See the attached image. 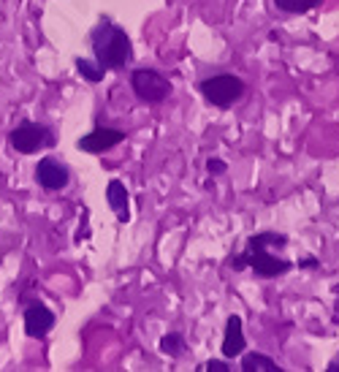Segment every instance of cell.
Instances as JSON below:
<instances>
[{"label":"cell","mask_w":339,"mask_h":372,"mask_svg":"<svg viewBox=\"0 0 339 372\" xmlns=\"http://www.w3.org/2000/svg\"><path fill=\"white\" fill-rule=\"evenodd\" d=\"M266 245H288V236L285 234H277V231H263V234H255V236H250L247 239V250L242 256H236L231 261L233 269H245L250 266L258 278H279V275H285L288 269H291V261H285V258H277V256H272Z\"/></svg>","instance_id":"6da1fadb"},{"label":"cell","mask_w":339,"mask_h":372,"mask_svg":"<svg viewBox=\"0 0 339 372\" xmlns=\"http://www.w3.org/2000/svg\"><path fill=\"white\" fill-rule=\"evenodd\" d=\"M90 44H93L95 52V62L104 71H120V68H125L128 62L133 60V44H130L128 33L120 25L109 22V19H104L93 31Z\"/></svg>","instance_id":"7a4b0ae2"},{"label":"cell","mask_w":339,"mask_h":372,"mask_svg":"<svg viewBox=\"0 0 339 372\" xmlns=\"http://www.w3.org/2000/svg\"><path fill=\"white\" fill-rule=\"evenodd\" d=\"M9 144H11V150L22 153V155H35V153H41V150L55 147L57 139H55V131H52L49 125L22 123L9 133Z\"/></svg>","instance_id":"3957f363"},{"label":"cell","mask_w":339,"mask_h":372,"mask_svg":"<svg viewBox=\"0 0 339 372\" xmlns=\"http://www.w3.org/2000/svg\"><path fill=\"white\" fill-rule=\"evenodd\" d=\"M199 90L209 104L228 109L245 95V82L239 77H233V74H215V77L204 79L199 84Z\"/></svg>","instance_id":"277c9868"},{"label":"cell","mask_w":339,"mask_h":372,"mask_svg":"<svg viewBox=\"0 0 339 372\" xmlns=\"http://www.w3.org/2000/svg\"><path fill=\"white\" fill-rule=\"evenodd\" d=\"M130 87L144 104H160L171 95V82L155 68H136L130 74Z\"/></svg>","instance_id":"5b68a950"},{"label":"cell","mask_w":339,"mask_h":372,"mask_svg":"<svg viewBox=\"0 0 339 372\" xmlns=\"http://www.w3.org/2000/svg\"><path fill=\"white\" fill-rule=\"evenodd\" d=\"M35 180H38V185L44 187V190L55 193V190H62V187L71 182V171L57 158H44L35 166Z\"/></svg>","instance_id":"8992f818"},{"label":"cell","mask_w":339,"mask_h":372,"mask_svg":"<svg viewBox=\"0 0 339 372\" xmlns=\"http://www.w3.org/2000/svg\"><path fill=\"white\" fill-rule=\"evenodd\" d=\"M57 321V315L49 310L44 302H30L25 307V332L33 340H41L52 332V326Z\"/></svg>","instance_id":"52a82bcc"},{"label":"cell","mask_w":339,"mask_h":372,"mask_svg":"<svg viewBox=\"0 0 339 372\" xmlns=\"http://www.w3.org/2000/svg\"><path fill=\"white\" fill-rule=\"evenodd\" d=\"M123 139H125V133L123 131H117V128H95L93 133H87V136H82V139L77 141V147L82 153L101 155V153H109L111 147H117Z\"/></svg>","instance_id":"ba28073f"},{"label":"cell","mask_w":339,"mask_h":372,"mask_svg":"<svg viewBox=\"0 0 339 372\" xmlns=\"http://www.w3.org/2000/svg\"><path fill=\"white\" fill-rule=\"evenodd\" d=\"M245 332H242V318L239 315H231L228 324H226V340H223V356H239L245 351Z\"/></svg>","instance_id":"9c48e42d"},{"label":"cell","mask_w":339,"mask_h":372,"mask_svg":"<svg viewBox=\"0 0 339 372\" xmlns=\"http://www.w3.org/2000/svg\"><path fill=\"white\" fill-rule=\"evenodd\" d=\"M106 202L111 207V212L117 215V220L128 223L130 220V209H128V190L120 180H111L106 185Z\"/></svg>","instance_id":"30bf717a"},{"label":"cell","mask_w":339,"mask_h":372,"mask_svg":"<svg viewBox=\"0 0 339 372\" xmlns=\"http://www.w3.org/2000/svg\"><path fill=\"white\" fill-rule=\"evenodd\" d=\"M242 370L245 372H277V361H272L269 356H263V354H247L242 356Z\"/></svg>","instance_id":"8fae6325"},{"label":"cell","mask_w":339,"mask_h":372,"mask_svg":"<svg viewBox=\"0 0 339 372\" xmlns=\"http://www.w3.org/2000/svg\"><path fill=\"white\" fill-rule=\"evenodd\" d=\"M321 3L323 0H274V6L285 14H307L312 9H318Z\"/></svg>","instance_id":"7c38bea8"},{"label":"cell","mask_w":339,"mask_h":372,"mask_svg":"<svg viewBox=\"0 0 339 372\" xmlns=\"http://www.w3.org/2000/svg\"><path fill=\"white\" fill-rule=\"evenodd\" d=\"M77 71L82 74V79H87L90 84L104 82V68H101L98 62H90V60H84V58H79V60H77Z\"/></svg>","instance_id":"4fadbf2b"},{"label":"cell","mask_w":339,"mask_h":372,"mask_svg":"<svg viewBox=\"0 0 339 372\" xmlns=\"http://www.w3.org/2000/svg\"><path fill=\"white\" fill-rule=\"evenodd\" d=\"M160 351H163L166 356L177 359L182 351H185V337H182V334H177V332H174V334H166V337L160 340Z\"/></svg>","instance_id":"5bb4252c"},{"label":"cell","mask_w":339,"mask_h":372,"mask_svg":"<svg viewBox=\"0 0 339 372\" xmlns=\"http://www.w3.org/2000/svg\"><path fill=\"white\" fill-rule=\"evenodd\" d=\"M204 370H209V372H231V364H226V361H220V359H212V361H206V364H204Z\"/></svg>","instance_id":"9a60e30c"},{"label":"cell","mask_w":339,"mask_h":372,"mask_svg":"<svg viewBox=\"0 0 339 372\" xmlns=\"http://www.w3.org/2000/svg\"><path fill=\"white\" fill-rule=\"evenodd\" d=\"M206 169H209V174H226V163H223L220 158H209Z\"/></svg>","instance_id":"2e32d148"},{"label":"cell","mask_w":339,"mask_h":372,"mask_svg":"<svg viewBox=\"0 0 339 372\" xmlns=\"http://www.w3.org/2000/svg\"><path fill=\"white\" fill-rule=\"evenodd\" d=\"M299 266H318V261H315V258H304Z\"/></svg>","instance_id":"e0dca14e"},{"label":"cell","mask_w":339,"mask_h":372,"mask_svg":"<svg viewBox=\"0 0 339 372\" xmlns=\"http://www.w3.org/2000/svg\"><path fill=\"white\" fill-rule=\"evenodd\" d=\"M328 370H331V372H339V359L334 361V364H328Z\"/></svg>","instance_id":"ac0fdd59"},{"label":"cell","mask_w":339,"mask_h":372,"mask_svg":"<svg viewBox=\"0 0 339 372\" xmlns=\"http://www.w3.org/2000/svg\"><path fill=\"white\" fill-rule=\"evenodd\" d=\"M334 291H337V294H339V283H337V285H334Z\"/></svg>","instance_id":"d6986e66"}]
</instances>
